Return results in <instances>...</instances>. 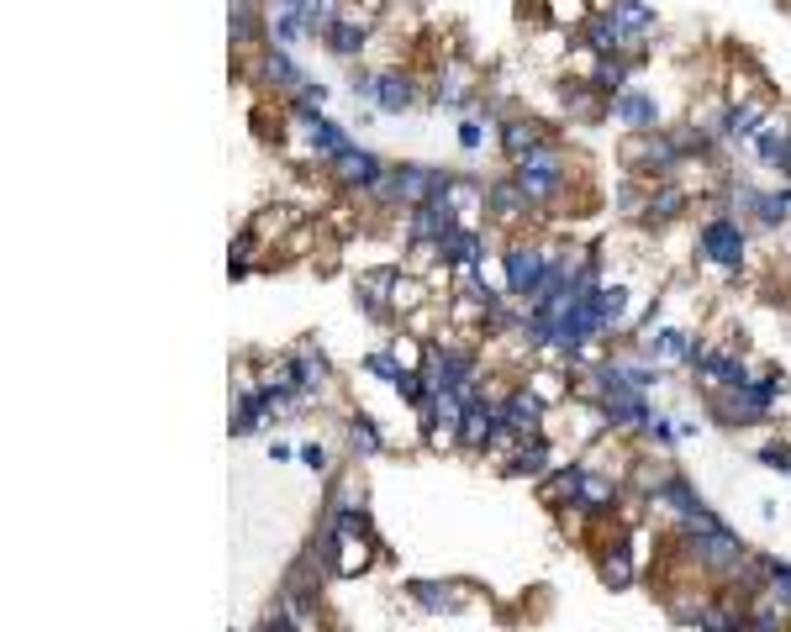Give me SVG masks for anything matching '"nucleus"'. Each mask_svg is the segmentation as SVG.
Returning <instances> with one entry per match:
<instances>
[{
	"label": "nucleus",
	"instance_id": "nucleus-17",
	"mask_svg": "<svg viewBox=\"0 0 791 632\" xmlns=\"http://www.w3.org/2000/svg\"><path fill=\"white\" fill-rule=\"evenodd\" d=\"M575 512H612L617 506V485L612 480H602L596 470L581 474V491H575V501H570Z\"/></svg>",
	"mask_w": 791,
	"mask_h": 632
},
{
	"label": "nucleus",
	"instance_id": "nucleus-27",
	"mask_svg": "<svg viewBox=\"0 0 791 632\" xmlns=\"http://www.w3.org/2000/svg\"><path fill=\"white\" fill-rule=\"evenodd\" d=\"M417 306H427V285L412 275H396V285H390V312H417Z\"/></svg>",
	"mask_w": 791,
	"mask_h": 632
},
{
	"label": "nucleus",
	"instance_id": "nucleus-4",
	"mask_svg": "<svg viewBox=\"0 0 791 632\" xmlns=\"http://www.w3.org/2000/svg\"><path fill=\"white\" fill-rule=\"evenodd\" d=\"M496 406H502V427H507L512 437H523V443H538V437H544V401L527 391V385L507 391Z\"/></svg>",
	"mask_w": 791,
	"mask_h": 632
},
{
	"label": "nucleus",
	"instance_id": "nucleus-33",
	"mask_svg": "<svg viewBox=\"0 0 791 632\" xmlns=\"http://www.w3.org/2000/svg\"><path fill=\"white\" fill-rule=\"evenodd\" d=\"M301 464L312 474H327V448H323V443H301Z\"/></svg>",
	"mask_w": 791,
	"mask_h": 632
},
{
	"label": "nucleus",
	"instance_id": "nucleus-7",
	"mask_svg": "<svg viewBox=\"0 0 791 632\" xmlns=\"http://www.w3.org/2000/svg\"><path fill=\"white\" fill-rule=\"evenodd\" d=\"M607 117H617L629 132H654L660 127V106L644 90H623L617 100H607Z\"/></svg>",
	"mask_w": 791,
	"mask_h": 632
},
{
	"label": "nucleus",
	"instance_id": "nucleus-8",
	"mask_svg": "<svg viewBox=\"0 0 791 632\" xmlns=\"http://www.w3.org/2000/svg\"><path fill=\"white\" fill-rule=\"evenodd\" d=\"M333 175H338V185H348V190H369L375 179L386 175V164L369 154V148H348L344 158H333Z\"/></svg>",
	"mask_w": 791,
	"mask_h": 632
},
{
	"label": "nucleus",
	"instance_id": "nucleus-10",
	"mask_svg": "<svg viewBox=\"0 0 791 632\" xmlns=\"http://www.w3.org/2000/svg\"><path fill=\"white\" fill-rule=\"evenodd\" d=\"M369 564H375V537H338L333 533V574L354 580V574H365Z\"/></svg>",
	"mask_w": 791,
	"mask_h": 632
},
{
	"label": "nucleus",
	"instance_id": "nucleus-2",
	"mask_svg": "<svg viewBox=\"0 0 791 632\" xmlns=\"http://www.w3.org/2000/svg\"><path fill=\"white\" fill-rule=\"evenodd\" d=\"M548 254H554V248H544V243H512L507 254H502V264H507V290L517 300H533L544 290Z\"/></svg>",
	"mask_w": 791,
	"mask_h": 632
},
{
	"label": "nucleus",
	"instance_id": "nucleus-34",
	"mask_svg": "<svg viewBox=\"0 0 791 632\" xmlns=\"http://www.w3.org/2000/svg\"><path fill=\"white\" fill-rule=\"evenodd\" d=\"M781 175H791V138H787V164H781Z\"/></svg>",
	"mask_w": 791,
	"mask_h": 632
},
{
	"label": "nucleus",
	"instance_id": "nucleus-9",
	"mask_svg": "<svg viewBox=\"0 0 791 632\" xmlns=\"http://www.w3.org/2000/svg\"><path fill=\"white\" fill-rule=\"evenodd\" d=\"M406 595H412L423 612H459V606L469 601L465 585H448V580H412Z\"/></svg>",
	"mask_w": 791,
	"mask_h": 632
},
{
	"label": "nucleus",
	"instance_id": "nucleus-26",
	"mask_svg": "<svg viewBox=\"0 0 791 632\" xmlns=\"http://www.w3.org/2000/svg\"><path fill=\"white\" fill-rule=\"evenodd\" d=\"M348 443H354V454L359 458L386 454V437H380V427H375L369 416H354V422H348Z\"/></svg>",
	"mask_w": 791,
	"mask_h": 632
},
{
	"label": "nucleus",
	"instance_id": "nucleus-14",
	"mask_svg": "<svg viewBox=\"0 0 791 632\" xmlns=\"http://www.w3.org/2000/svg\"><path fill=\"white\" fill-rule=\"evenodd\" d=\"M765 121H771V106H765V100H739V106L729 111V121H723V138H733V142H754Z\"/></svg>",
	"mask_w": 791,
	"mask_h": 632
},
{
	"label": "nucleus",
	"instance_id": "nucleus-31",
	"mask_svg": "<svg viewBox=\"0 0 791 632\" xmlns=\"http://www.w3.org/2000/svg\"><path fill=\"white\" fill-rule=\"evenodd\" d=\"M459 148H465V154H481V148H486V121L481 117L459 121Z\"/></svg>",
	"mask_w": 791,
	"mask_h": 632
},
{
	"label": "nucleus",
	"instance_id": "nucleus-5",
	"mask_svg": "<svg viewBox=\"0 0 791 632\" xmlns=\"http://www.w3.org/2000/svg\"><path fill=\"white\" fill-rule=\"evenodd\" d=\"M502 433V406L496 401H469L465 406V422H459V448H469V454H486L491 437Z\"/></svg>",
	"mask_w": 791,
	"mask_h": 632
},
{
	"label": "nucleus",
	"instance_id": "nucleus-22",
	"mask_svg": "<svg viewBox=\"0 0 791 632\" xmlns=\"http://www.w3.org/2000/svg\"><path fill=\"white\" fill-rule=\"evenodd\" d=\"M290 369H296V385H301L306 395H317L327 385V358L317 354V348H301V354L290 358Z\"/></svg>",
	"mask_w": 791,
	"mask_h": 632
},
{
	"label": "nucleus",
	"instance_id": "nucleus-6",
	"mask_svg": "<svg viewBox=\"0 0 791 632\" xmlns=\"http://www.w3.org/2000/svg\"><path fill=\"white\" fill-rule=\"evenodd\" d=\"M438 254H444V264H454L459 275H475V269H486V237L475 233V227H454V233L438 243Z\"/></svg>",
	"mask_w": 791,
	"mask_h": 632
},
{
	"label": "nucleus",
	"instance_id": "nucleus-16",
	"mask_svg": "<svg viewBox=\"0 0 791 632\" xmlns=\"http://www.w3.org/2000/svg\"><path fill=\"white\" fill-rule=\"evenodd\" d=\"M581 42H586V53H602V59H617L629 42H623V32H617V21H612V11H602V17H591L586 27H581Z\"/></svg>",
	"mask_w": 791,
	"mask_h": 632
},
{
	"label": "nucleus",
	"instance_id": "nucleus-20",
	"mask_svg": "<svg viewBox=\"0 0 791 632\" xmlns=\"http://www.w3.org/2000/svg\"><path fill=\"white\" fill-rule=\"evenodd\" d=\"M596 570H602V580H607L612 591H629L633 574H639V559H633L623 543H612V553H602V564H596Z\"/></svg>",
	"mask_w": 791,
	"mask_h": 632
},
{
	"label": "nucleus",
	"instance_id": "nucleus-13",
	"mask_svg": "<svg viewBox=\"0 0 791 632\" xmlns=\"http://www.w3.org/2000/svg\"><path fill=\"white\" fill-rule=\"evenodd\" d=\"M544 148V127L533 117H512V121H502V154L512 158V164H523L527 154H538Z\"/></svg>",
	"mask_w": 791,
	"mask_h": 632
},
{
	"label": "nucleus",
	"instance_id": "nucleus-15",
	"mask_svg": "<svg viewBox=\"0 0 791 632\" xmlns=\"http://www.w3.org/2000/svg\"><path fill=\"white\" fill-rule=\"evenodd\" d=\"M507 474L512 480H548V474H554V448H548L544 437H538V443H523V448L507 458Z\"/></svg>",
	"mask_w": 791,
	"mask_h": 632
},
{
	"label": "nucleus",
	"instance_id": "nucleus-32",
	"mask_svg": "<svg viewBox=\"0 0 791 632\" xmlns=\"http://www.w3.org/2000/svg\"><path fill=\"white\" fill-rule=\"evenodd\" d=\"M760 464H765V470L791 474V448L787 443H765V448H760Z\"/></svg>",
	"mask_w": 791,
	"mask_h": 632
},
{
	"label": "nucleus",
	"instance_id": "nucleus-21",
	"mask_svg": "<svg viewBox=\"0 0 791 632\" xmlns=\"http://www.w3.org/2000/svg\"><path fill=\"white\" fill-rule=\"evenodd\" d=\"M323 42L338 53V59H354V53L365 48V21H359V17H338V21H333V32H327Z\"/></svg>",
	"mask_w": 791,
	"mask_h": 632
},
{
	"label": "nucleus",
	"instance_id": "nucleus-19",
	"mask_svg": "<svg viewBox=\"0 0 791 632\" xmlns=\"http://www.w3.org/2000/svg\"><path fill=\"white\" fill-rule=\"evenodd\" d=\"M486 200H491V211H496V217H502V221H517V217H523V211H527V196H523V190H517V179H491V185H486Z\"/></svg>",
	"mask_w": 791,
	"mask_h": 632
},
{
	"label": "nucleus",
	"instance_id": "nucleus-1",
	"mask_svg": "<svg viewBox=\"0 0 791 632\" xmlns=\"http://www.w3.org/2000/svg\"><path fill=\"white\" fill-rule=\"evenodd\" d=\"M565 154L560 148H538V154H527L523 164H512V179H517V190L527 196V206H544V200H554L560 190H565Z\"/></svg>",
	"mask_w": 791,
	"mask_h": 632
},
{
	"label": "nucleus",
	"instance_id": "nucleus-23",
	"mask_svg": "<svg viewBox=\"0 0 791 632\" xmlns=\"http://www.w3.org/2000/svg\"><path fill=\"white\" fill-rule=\"evenodd\" d=\"M581 474H586V464H560L548 480H538V491H544V501H575V491H581Z\"/></svg>",
	"mask_w": 791,
	"mask_h": 632
},
{
	"label": "nucleus",
	"instance_id": "nucleus-24",
	"mask_svg": "<svg viewBox=\"0 0 791 632\" xmlns=\"http://www.w3.org/2000/svg\"><path fill=\"white\" fill-rule=\"evenodd\" d=\"M681 206H686V190H681V185H660V190H650V200H644V217L675 221L681 217Z\"/></svg>",
	"mask_w": 791,
	"mask_h": 632
},
{
	"label": "nucleus",
	"instance_id": "nucleus-12",
	"mask_svg": "<svg viewBox=\"0 0 791 632\" xmlns=\"http://www.w3.org/2000/svg\"><path fill=\"white\" fill-rule=\"evenodd\" d=\"M375 106H380L386 117L412 111V106H417V79L402 75V69H386V75H380V90H375Z\"/></svg>",
	"mask_w": 791,
	"mask_h": 632
},
{
	"label": "nucleus",
	"instance_id": "nucleus-30",
	"mask_svg": "<svg viewBox=\"0 0 791 632\" xmlns=\"http://www.w3.org/2000/svg\"><path fill=\"white\" fill-rule=\"evenodd\" d=\"M365 375H375V379H386V385H396V379H402L406 369H402V358H396V354H365Z\"/></svg>",
	"mask_w": 791,
	"mask_h": 632
},
{
	"label": "nucleus",
	"instance_id": "nucleus-28",
	"mask_svg": "<svg viewBox=\"0 0 791 632\" xmlns=\"http://www.w3.org/2000/svg\"><path fill=\"white\" fill-rule=\"evenodd\" d=\"M527 391L538 395L544 406H554V401H565V395H570V385H565V375H554V369H538V375H527Z\"/></svg>",
	"mask_w": 791,
	"mask_h": 632
},
{
	"label": "nucleus",
	"instance_id": "nucleus-11",
	"mask_svg": "<svg viewBox=\"0 0 791 632\" xmlns=\"http://www.w3.org/2000/svg\"><path fill=\"white\" fill-rule=\"evenodd\" d=\"M644 358H665V364H691V354H696V343H691L686 327H660V333L644 337V348H639Z\"/></svg>",
	"mask_w": 791,
	"mask_h": 632
},
{
	"label": "nucleus",
	"instance_id": "nucleus-29",
	"mask_svg": "<svg viewBox=\"0 0 791 632\" xmlns=\"http://www.w3.org/2000/svg\"><path fill=\"white\" fill-rule=\"evenodd\" d=\"M771 559V553H765ZM771 601L781 612H791V559H771Z\"/></svg>",
	"mask_w": 791,
	"mask_h": 632
},
{
	"label": "nucleus",
	"instance_id": "nucleus-18",
	"mask_svg": "<svg viewBox=\"0 0 791 632\" xmlns=\"http://www.w3.org/2000/svg\"><path fill=\"white\" fill-rule=\"evenodd\" d=\"M612 21H617L623 42L633 48V42H639L654 27V11H650V6H639V0H612Z\"/></svg>",
	"mask_w": 791,
	"mask_h": 632
},
{
	"label": "nucleus",
	"instance_id": "nucleus-3",
	"mask_svg": "<svg viewBox=\"0 0 791 632\" xmlns=\"http://www.w3.org/2000/svg\"><path fill=\"white\" fill-rule=\"evenodd\" d=\"M696 248H702V258L708 264H718V269H739L744 264V227H739V217H708L702 221V233H696Z\"/></svg>",
	"mask_w": 791,
	"mask_h": 632
},
{
	"label": "nucleus",
	"instance_id": "nucleus-25",
	"mask_svg": "<svg viewBox=\"0 0 791 632\" xmlns=\"http://www.w3.org/2000/svg\"><path fill=\"white\" fill-rule=\"evenodd\" d=\"M744 632H787V612L771 595H760L754 606H744Z\"/></svg>",
	"mask_w": 791,
	"mask_h": 632
}]
</instances>
